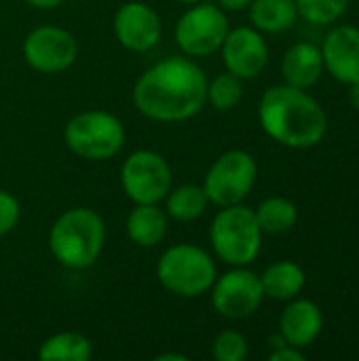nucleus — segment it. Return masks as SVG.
I'll return each instance as SVG.
<instances>
[{
	"label": "nucleus",
	"mask_w": 359,
	"mask_h": 361,
	"mask_svg": "<svg viewBox=\"0 0 359 361\" xmlns=\"http://www.w3.org/2000/svg\"><path fill=\"white\" fill-rule=\"evenodd\" d=\"M19 216H21L19 201L11 192L0 190V237H4L17 226Z\"/></svg>",
	"instance_id": "26"
},
{
	"label": "nucleus",
	"mask_w": 359,
	"mask_h": 361,
	"mask_svg": "<svg viewBox=\"0 0 359 361\" xmlns=\"http://www.w3.org/2000/svg\"><path fill=\"white\" fill-rule=\"evenodd\" d=\"M66 146L80 159H112L125 144L123 123L104 110H87L72 116L63 129Z\"/></svg>",
	"instance_id": "6"
},
{
	"label": "nucleus",
	"mask_w": 359,
	"mask_h": 361,
	"mask_svg": "<svg viewBox=\"0 0 359 361\" xmlns=\"http://www.w3.org/2000/svg\"><path fill=\"white\" fill-rule=\"evenodd\" d=\"M121 182L135 205L159 203L171 190V167L159 152L138 150L125 159Z\"/></svg>",
	"instance_id": "9"
},
{
	"label": "nucleus",
	"mask_w": 359,
	"mask_h": 361,
	"mask_svg": "<svg viewBox=\"0 0 359 361\" xmlns=\"http://www.w3.org/2000/svg\"><path fill=\"white\" fill-rule=\"evenodd\" d=\"M349 0H296L298 15L309 23L328 25L345 15Z\"/></svg>",
	"instance_id": "24"
},
{
	"label": "nucleus",
	"mask_w": 359,
	"mask_h": 361,
	"mask_svg": "<svg viewBox=\"0 0 359 361\" xmlns=\"http://www.w3.org/2000/svg\"><path fill=\"white\" fill-rule=\"evenodd\" d=\"M161 19L146 2H125L114 15V36L129 51H150L161 40Z\"/></svg>",
	"instance_id": "12"
},
{
	"label": "nucleus",
	"mask_w": 359,
	"mask_h": 361,
	"mask_svg": "<svg viewBox=\"0 0 359 361\" xmlns=\"http://www.w3.org/2000/svg\"><path fill=\"white\" fill-rule=\"evenodd\" d=\"M157 277L167 292L182 298H197L214 286L216 264L199 245L180 243L163 252L157 262Z\"/></svg>",
	"instance_id": "5"
},
{
	"label": "nucleus",
	"mask_w": 359,
	"mask_h": 361,
	"mask_svg": "<svg viewBox=\"0 0 359 361\" xmlns=\"http://www.w3.org/2000/svg\"><path fill=\"white\" fill-rule=\"evenodd\" d=\"M78 47L74 36L57 25H42L28 34L23 55L30 68L42 74H57L68 70L76 59Z\"/></svg>",
	"instance_id": "11"
},
{
	"label": "nucleus",
	"mask_w": 359,
	"mask_h": 361,
	"mask_svg": "<svg viewBox=\"0 0 359 361\" xmlns=\"http://www.w3.org/2000/svg\"><path fill=\"white\" fill-rule=\"evenodd\" d=\"M324 68L330 74L345 82H359V27L355 25H339L334 27L322 47Z\"/></svg>",
	"instance_id": "14"
},
{
	"label": "nucleus",
	"mask_w": 359,
	"mask_h": 361,
	"mask_svg": "<svg viewBox=\"0 0 359 361\" xmlns=\"http://www.w3.org/2000/svg\"><path fill=\"white\" fill-rule=\"evenodd\" d=\"M258 118L269 137L296 150L317 146L328 131V116L322 104L305 89L290 85L271 87L262 95Z\"/></svg>",
	"instance_id": "2"
},
{
	"label": "nucleus",
	"mask_w": 359,
	"mask_h": 361,
	"mask_svg": "<svg viewBox=\"0 0 359 361\" xmlns=\"http://www.w3.org/2000/svg\"><path fill=\"white\" fill-rule=\"evenodd\" d=\"M264 296L273 300H292L305 288V271L292 260H279L260 275Z\"/></svg>",
	"instance_id": "18"
},
{
	"label": "nucleus",
	"mask_w": 359,
	"mask_h": 361,
	"mask_svg": "<svg viewBox=\"0 0 359 361\" xmlns=\"http://www.w3.org/2000/svg\"><path fill=\"white\" fill-rule=\"evenodd\" d=\"M298 17L296 0H252L250 19L260 32H286Z\"/></svg>",
	"instance_id": "19"
},
{
	"label": "nucleus",
	"mask_w": 359,
	"mask_h": 361,
	"mask_svg": "<svg viewBox=\"0 0 359 361\" xmlns=\"http://www.w3.org/2000/svg\"><path fill=\"white\" fill-rule=\"evenodd\" d=\"M220 49L226 70L241 80L256 78L269 61V47L256 27L229 30Z\"/></svg>",
	"instance_id": "13"
},
{
	"label": "nucleus",
	"mask_w": 359,
	"mask_h": 361,
	"mask_svg": "<svg viewBox=\"0 0 359 361\" xmlns=\"http://www.w3.org/2000/svg\"><path fill=\"white\" fill-rule=\"evenodd\" d=\"M23 2H28L30 6H34V8H55V6H59L63 0H23Z\"/></svg>",
	"instance_id": "29"
},
{
	"label": "nucleus",
	"mask_w": 359,
	"mask_h": 361,
	"mask_svg": "<svg viewBox=\"0 0 359 361\" xmlns=\"http://www.w3.org/2000/svg\"><path fill=\"white\" fill-rule=\"evenodd\" d=\"M218 2H220V6L226 8V11H241V8L250 6L252 0H218Z\"/></svg>",
	"instance_id": "28"
},
{
	"label": "nucleus",
	"mask_w": 359,
	"mask_h": 361,
	"mask_svg": "<svg viewBox=\"0 0 359 361\" xmlns=\"http://www.w3.org/2000/svg\"><path fill=\"white\" fill-rule=\"evenodd\" d=\"M349 99H351V106L359 112V82L351 85V91H349Z\"/></svg>",
	"instance_id": "30"
},
{
	"label": "nucleus",
	"mask_w": 359,
	"mask_h": 361,
	"mask_svg": "<svg viewBox=\"0 0 359 361\" xmlns=\"http://www.w3.org/2000/svg\"><path fill=\"white\" fill-rule=\"evenodd\" d=\"M212 288V307L226 319H245L254 315L264 298L260 277L243 267L224 273Z\"/></svg>",
	"instance_id": "10"
},
{
	"label": "nucleus",
	"mask_w": 359,
	"mask_h": 361,
	"mask_svg": "<svg viewBox=\"0 0 359 361\" xmlns=\"http://www.w3.org/2000/svg\"><path fill=\"white\" fill-rule=\"evenodd\" d=\"M178 2H184V4H197V2H201V0H178Z\"/></svg>",
	"instance_id": "32"
},
{
	"label": "nucleus",
	"mask_w": 359,
	"mask_h": 361,
	"mask_svg": "<svg viewBox=\"0 0 359 361\" xmlns=\"http://www.w3.org/2000/svg\"><path fill=\"white\" fill-rule=\"evenodd\" d=\"M157 361H188V357L178 355V353H163V355H157Z\"/></svg>",
	"instance_id": "31"
},
{
	"label": "nucleus",
	"mask_w": 359,
	"mask_h": 361,
	"mask_svg": "<svg viewBox=\"0 0 359 361\" xmlns=\"http://www.w3.org/2000/svg\"><path fill=\"white\" fill-rule=\"evenodd\" d=\"M212 353L218 361H243L248 357V341L235 330H224L216 336Z\"/></svg>",
	"instance_id": "25"
},
{
	"label": "nucleus",
	"mask_w": 359,
	"mask_h": 361,
	"mask_svg": "<svg viewBox=\"0 0 359 361\" xmlns=\"http://www.w3.org/2000/svg\"><path fill=\"white\" fill-rule=\"evenodd\" d=\"M229 34V19L220 6L197 2L176 23V42L190 57H205L220 51Z\"/></svg>",
	"instance_id": "8"
},
{
	"label": "nucleus",
	"mask_w": 359,
	"mask_h": 361,
	"mask_svg": "<svg viewBox=\"0 0 359 361\" xmlns=\"http://www.w3.org/2000/svg\"><path fill=\"white\" fill-rule=\"evenodd\" d=\"M254 214H256V220L260 224V231L269 233V235L288 233L290 228H294V224L298 220L296 205L286 197H269V199H264L258 205V209H254Z\"/></svg>",
	"instance_id": "21"
},
{
	"label": "nucleus",
	"mask_w": 359,
	"mask_h": 361,
	"mask_svg": "<svg viewBox=\"0 0 359 361\" xmlns=\"http://www.w3.org/2000/svg\"><path fill=\"white\" fill-rule=\"evenodd\" d=\"M324 72V55L322 49L313 42H296L292 44L281 61V74L286 85L296 89L313 87Z\"/></svg>",
	"instance_id": "16"
},
{
	"label": "nucleus",
	"mask_w": 359,
	"mask_h": 361,
	"mask_svg": "<svg viewBox=\"0 0 359 361\" xmlns=\"http://www.w3.org/2000/svg\"><path fill=\"white\" fill-rule=\"evenodd\" d=\"M269 360L271 361H305V353L300 351V349H296V347H292V345H286V347H281V349H275L271 355H269Z\"/></svg>",
	"instance_id": "27"
},
{
	"label": "nucleus",
	"mask_w": 359,
	"mask_h": 361,
	"mask_svg": "<svg viewBox=\"0 0 359 361\" xmlns=\"http://www.w3.org/2000/svg\"><path fill=\"white\" fill-rule=\"evenodd\" d=\"M324 315L313 300H294L290 302L279 319V334L288 345L296 349H305L322 334Z\"/></svg>",
	"instance_id": "15"
},
{
	"label": "nucleus",
	"mask_w": 359,
	"mask_h": 361,
	"mask_svg": "<svg viewBox=\"0 0 359 361\" xmlns=\"http://www.w3.org/2000/svg\"><path fill=\"white\" fill-rule=\"evenodd\" d=\"M127 235L140 247H154L167 235V214L157 203H142L127 216Z\"/></svg>",
	"instance_id": "17"
},
{
	"label": "nucleus",
	"mask_w": 359,
	"mask_h": 361,
	"mask_svg": "<svg viewBox=\"0 0 359 361\" xmlns=\"http://www.w3.org/2000/svg\"><path fill=\"white\" fill-rule=\"evenodd\" d=\"M243 97V85L241 78L224 72L218 74L212 82H207V102L216 108V110H233Z\"/></svg>",
	"instance_id": "23"
},
{
	"label": "nucleus",
	"mask_w": 359,
	"mask_h": 361,
	"mask_svg": "<svg viewBox=\"0 0 359 361\" xmlns=\"http://www.w3.org/2000/svg\"><path fill=\"white\" fill-rule=\"evenodd\" d=\"M258 176L256 161L245 150H229L220 154L209 167L203 190L207 201L218 207H229L241 203L254 188Z\"/></svg>",
	"instance_id": "7"
},
{
	"label": "nucleus",
	"mask_w": 359,
	"mask_h": 361,
	"mask_svg": "<svg viewBox=\"0 0 359 361\" xmlns=\"http://www.w3.org/2000/svg\"><path fill=\"white\" fill-rule=\"evenodd\" d=\"M214 252L233 267H245L256 260L262 247V231L254 209L237 203L222 207L209 228Z\"/></svg>",
	"instance_id": "4"
},
{
	"label": "nucleus",
	"mask_w": 359,
	"mask_h": 361,
	"mask_svg": "<svg viewBox=\"0 0 359 361\" xmlns=\"http://www.w3.org/2000/svg\"><path fill=\"white\" fill-rule=\"evenodd\" d=\"M165 199H167V207H165L167 212L165 214L178 222L197 220L209 203L203 186H197V184L178 186L176 190H169Z\"/></svg>",
	"instance_id": "22"
},
{
	"label": "nucleus",
	"mask_w": 359,
	"mask_h": 361,
	"mask_svg": "<svg viewBox=\"0 0 359 361\" xmlns=\"http://www.w3.org/2000/svg\"><path fill=\"white\" fill-rule=\"evenodd\" d=\"M38 357L42 361H89L93 357V345L78 332H59L40 345Z\"/></svg>",
	"instance_id": "20"
},
{
	"label": "nucleus",
	"mask_w": 359,
	"mask_h": 361,
	"mask_svg": "<svg viewBox=\"0 0 359 361\" xmlns=\"http://www.w3.org/2000/svg\"><path fill=\"white\" fill-rule=\"evenodd\" d=\"M106 241V226L97 212L89 207H74L63 212L49 233L51 254L59 264L72 271L91 267Z\"/></svg>",
	"instance_id": "3"
},
{
	"label": "nucleus",
	"mask_w": 359,
	"mask_h": 361,
	"mask_svg": "<svg viewBox=\"0 0 359 361\" xmlns=\"http://www.w3.org/2000/svg\"><path fill=\"white\" fill-rule=\"evenodd\" d=\"M207 102V76L188 57H167L148 68L133 87L135 108L159 123L193 118Z\"/></svg>",
	"instance_id": "1"
}]
</instances>
